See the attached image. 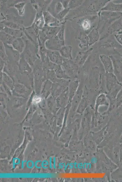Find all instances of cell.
<instances>
[{
  "instance_id": "obj_1",
  "label": "cell",
  "mask_w": 122,
  "mask_h": 182,
  "mask_svg": "<svg viewBox=\"0 0 122 182\" xmlns=\"http://www.w3.org/2000/svg\"><path fill=\"white\" fill-rule=\"evenodd\" d=\"M41 100V98L39 97L36 96L33 98V103L34 104H38L40 102Z\"/></svg>"
},
{
  "instance_id": "obj_2",
  "label": "cell",
  "mask_w": 122,
  "mask_h": 182,
  "mask_svg": "<svg viewBox=\"0 0 122 182\" xmlns=\"http://www.w3.org/2000/svg\"><path fill=\"white\" fill-rule=\"evenodd\" d=\"M83 27L86 29H88L90 27V24L88 21H85L83 23Z\"/></svg>"
}]
</instances>
